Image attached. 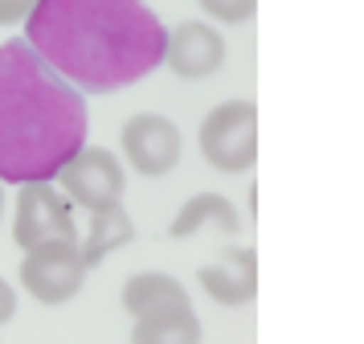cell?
<instances>
[{"label":"cell","mask_w":364,"mask_h":344,"mask_svg":"<svg viewBox=\"0 0 364 344\" xmlns=\"http://www.w3.org/2000/svg\"><path fill=\"white\" fill-rule=\"evenodd\" d=\"M86 95L58 78L25 37L0 41V184L53 180L86 147Z\"/></svg>","instance_id":"7a4b0ae2"},{"label":"cell","mask_w":364,"mask_h":344,"mask_svg":"<svg viewBox=\"0 0 364 344\" xmlns=\"http://www.w3.org/2000/svg\"><path fill=\"white\" fill-rule=\"evenodd\" d=\"M78 221L70 197L53 180H29L17 184V213H13V242L33 250L41 242H78Z\"/></svg>","instance_id":"277c9868"},{"label":"cell","mask_w":364,"mask_h":344,"mask_svg":"<svg viewBox=\"0 0 364 344\" xmlns=\"http://www.w3.org/2000/svg\"><path fill=\"white\" fill-rule=\"evenodd\" d=\"M17 278H21V287L33 295L37 303H46V308L70 303L86 283L82 250H78V242H41L33 250H25Z\"/></svg>","instance_id":"8992f818"},{"label":"cell","mask_w":364,"mask_h":344,"mask_svg":"<svg viewBox=\"0 0 364 344\" xmlns=\"http://www.w3.org/2000/svg\"><path fill=\"white\" fill-rule=\"evenodd\" d=\"M33 4L37 0H0V25H17V21H25Z\"/></svg>","instance_id":"9a60e30c"},{"label":"cell","mask_w":364,"mask_h":344,"mask_svg":"<svg viewBox=\"0 0 364 344\" xmlns=\"http://www.w3.org/2000/svg\"><path fill=\"white\" fill-rule=\"evenodd\" d=\"M13 316H17V291L0 278V324H9Z\"/></svg>","instance_id":"2e32d148"},{"label":"cell","mask_w":364,"mask_h":344,"mask_svg":"<svg viewBox=\"0 0 364 344\" xmlns=\"http://www.w3.org/2000/svg\"><path fill=\"white\" fill-rule=\"evenodd\" d=\"M119 144H123V156L139 177H168L181 164V152H184L181 127L168 115H156V111L132 115L119 131Z\"/></svg>","instance_id":"52a82bcc"},{"label":"cell","mask_w":364,"mask_h":344,"mask_svg":"<svg viewBox=\"0 0 364 344\" xmlns=\"http://www.w3.org/2000/svg\"><path fill=\"white\" fill-rule=\"evenodd\" d=\"M205 226H213L217 234L233 238V234L242 229V213L233 209V201H230V197H221V193H197V197H188V201H184L181 209H176L172 226H168V238L184 242V238L200 234Z\"/></svg>","instance_id":"8fae6325"},{"label":"cell","mask_w":364,"mask_h":344,"mask_svg":"<svg viewBox=\"0 0 364 344\" xmlns=\"http://www.w3.org/2000/svg\"><path fill=\"white\" fill-rule=\"evenodd\" d=\"M123 311L127 316H144V311L151 308H164V303H184L188 299V291H184L181 278L164 275V271H139V275H132L127 283H123Z\"/></svg>","instance_id":"4fadbf2b"},{"label":"cell","mask_w":364,"mask_h":344,"mask_svg":"<svg viewBox=\"0 0 364 344\" xmlns=\"http://www.w3.org/2000/svg\"><path fill=\"white\" fill-rule=\"evenodd\" d=\"M197 144L217 172H250L258 164V107L250 98L217 103L200 123Z\"/></svg>","instance_id":"3957f363"},{"label":"cell","mask_w":364,"mask_h":344,"mask_svg":"<svg viewBox=\"0 0 364 344\" xmlns=\"http://www.w3.org/2000/svg\"><path fill=\"white\" fill-rule=\"evenodd\" d=\"M197 283L221 308H246L258 295V254L250 246H225L213 262L197 271Z\"/></svg>","instance_id":"9c48e42d"},{"label":"cell","mask_w":364,"mask_h":344,"mask_svg":"<svg viewBox=\"0 0 364 344\" xmlns=\"http://www.w3.org/2000/svg\"><path fill=\"white\" fill-rule=\"evenodd\" d=\"M58 189L70 197V205L95 213L123 205V189H127V172L111 147H78L62 168H58Z\"/></svg>","instance_id":"5b68a950"},{"label":"cell","mask_w":364,"mask_h":344,"mask_svg":"<svg viewBox=\"0 0 364 344\" xmlns=\"http://www.w3.org/2000/svg\"><path fill=\"white\" fill-rule=\"evenodd\" d=\"M135 242V221L127 217L123 205H111V209H95L90 213V226L78 238V250H82L86 271H95L107 254H115L119 246Z\"/></svg>","instance_id":"7c38bea8"},{"label":"cell","mask_w":364,"mask_h":344,"mask_svg":"<svg viewBox=\"0 0 364 344\" xmlns=\"http://www.w3.org/2000/svg\"><path fill=\"white\" fill-rule=\"evenodd\" d=\"M25 41L78 95H115L164 66L168 29L144 0H37Z\"/></svg>","instance_id":"6da1fadb"},{"label":"cell","mask_w":364,"mask_h":344,"mask_svg":"<svg viewBox=\"0 0 364 344\" xmlns=\"http://www.w3.org/2000/svg\"><path fill=\"white\" fill-rule=\"evenodd\" d=\"M132 344H200V316L193 303H164L135 316Z\"/></svg>","instance_id":"30bf717a"},{"label":"cell","mask_w":364,"mask_h":344,"mask_svg":"<svg viewBox=\"0 0 364 344\" xmlns=\"http://www.w3.org/2000/svg\"><path fill=\"white\" fill-rule=\"evenodd\" d=\"M197 4L221 25H246L258 13V0H197Z\"/></svg>","instance_id":"5bb4252c"},{"label":"cell","mask_w":364,"mask_h":344,"mask_svg":"<svg viewBox=\"0 0 364 344\" xmlns=\"http://www.w3.org/2000/svg\"><path fill=\"white\" fill-rule=\"evenodd\" d=\"M164 66L184 82L213 78L225 66V37L209 21H181L176 29H168Z\"/></svg>","instance_id":"ba28073f"},{"label":"cell","mask_w":364,"mask_h":344,"mask_svg":"<svg viewBox=\"0 0 364 344\" xmlns=\"http://www.w3.org/2000/svg\"><path fill=\"white\" fill-rule=\"evenodd\" d=\"M0 213H4V189H0Z\"/></svg>","instance_id":"e0dca14e"}]
</instances>
